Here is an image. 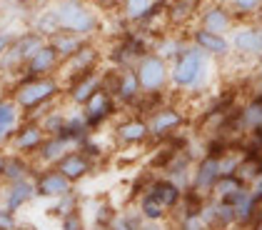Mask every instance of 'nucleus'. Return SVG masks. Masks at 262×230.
<instances>
[{"label":"nucleus","mask_w":262,"mask_h":230,"mask_svg":"<svg viewBox=\"0 0 262 230\" xmlns=\"http://www.w3.org/2000/svg\"><path fill=\"white\" fill-rule=\"evenodd\" d=\"M62 95V83L58 75H40V78H30V75H18L15 85L10 88V98L20 108L23 118H40L42 113L55 105Z\"/></svg>","instance_id":"nucleus-1"},{"label":"nucleus","mask_w":262,"mask_h":230,"mask_svg":"<svg viewBox=\"0 0 262 230\" xmlns=\"http://www.w3.org/2000/svg\"><path fill=\"white\" fill-rule=\"evenodd\" d=\"M212 80V58L198 45H187L170 63V88L182 93H202Z\"/></svg>","instance_id":"nucleus-2"},{"label":"nucleus","mask_w":262,"mask_h":230,"mask_svg":"<svg viewBox=\"0 0 262 230\" xmlns=\"http://www.w3.org/2000/svg\"><path fill=\"white\" fill-rule=\"evenodd\" d=\"M53 10H55L60 30L78 33V35L88 38V40L100 30V15L85 0H58L53 5Z\"/></svg>","instance_id":"nucleus-3"},{"label":"nucleus","mask_w":262,"mask_h":230,"mask_svg":"<svg viewBox=\"0 0 262 230\" xmlns=\"http://www.w3.org/2000/svg\"><path fill=\"white\" fill-rule=\"evenodd\" d=\"M133 68L140 80L142 93H165L170 88V63L158 53L147 50Z\"/></svg>","instance_id":"nucleus-4"},{"label":"nucleus","mask_w":262,"mask_h":230,"mask_svg":"<svg viewBox=\"0 0 262 230\" xmlns=\"http://www.w3.org/2000/svg\"><path fill=\"white\" fill-rule=\"evenodd\" d=\"M230 43H232V53L240 58H252L257 60L262 55V23L245 20L237 23L230 33Z\"/></svg>","instance_id":"nucleus-5"},{"label":"nucleus","mask_w":262,"mask_h":230,"mask_svg":"<svg viewBox=\"0 0 262 230\" xmlns=\"http://www.w3.org/2000/svg\"><path fill=\"white\" fill-rule=\"evenodd\" d=\"M102 88V70H88V73H78L73 78L65 80V100L73 108H82L98 90Z\"/></svg>","instance_id":"nucleus-6"},{"label":"nucleus","mask_w":262,"mask_h":230,"mask_svg":"<svg viewBox=\"0 0 262 230\" xmlns=\"http://www.w3.org/2000/svg\"><path fill=\"white\" fill-rule=\"evenodd\" d=\"M222 175L220 170V155H212V153H205L200 160L192 165V173H190V185L187 190L198 193L202 198H210V193L215 188L217 178Z\"/></svg>","instance_id":"nucleus-7"},{"label":"nucleus","mask_w":262,"mask_h":230,"mask_svg":"<svg viewBox=\"0 0 262 230\" xmlns=\"http://www.w3.org/2000/svg\"><path fill=\"white\" fill-rule=\"evenodd\" d=\"M45 138L48 135H45L42 126L35 118H23V123L13 133L8 148H10V153H18V155H25V158H35V153L40 150Z\"/></svg>","instance_id":"nucleus-8"},{"label":"nucleus","mask_w":262,"mask_h":230,"mask_svg":"<svg viewBox=\"0 0 262 230\" xmlns=\"http://www.w3.org/2000/svg\"><path fill=\"white\" fill-rule=\"evenodd\" d=\"M113 138L120 148H142L152 140L150 135V126H147V118L142 115H127L115 123L113 128Z\"/></svg>","instance_id":"nucleus-9"},{"label":"nucleus","mask_w":262,"mask_h":230,"mask_svg":"<svg viewBox=\"0 0 262 230\" xmlns=\"http://www.w3.org/2000/svg\"><path fill=\"white\" fill-rule=\"evenodd\" d=\"M147 126H150V135L160 143V140H170L182 126H185V115H182L180 108L175 105H165L155 108L150 115H147Z\"/></svg>","instance_id":"nucleus-10"},{"label":"nucleus","mask_w":262,"mask_h":230,"mask_svg":"<svg viewBox=\"0 0 262 230\" xmlns=\"http://www.w3.org/2000/svg\"><path fill=\"white\" fill-rule=\"evenodd\" d=\"M118 100L113 98V93L110 90H105V88H100L88 103L82 105V115H85V120H88V128L90 130H98V128H102L107 120H113L115 115H118Z\"/></svg>","instance_id":"nucleus-11"},{"label":"nucleus","mask_w":262,"mask_h":230,"mask_svg":"<svg viewBox=\"0 0 262 230\" xmlns=\"http://www.w3.org/2000/svg\"><path fill=\"white\" fill-rule=\"evenodd\" d=\"M198 25L210 30V33L230 35L232 28L237 25V18H235V13H232V8L227 3H207L198 13Z\"/></svg>","instance_id":"nucleus-12"},{"label":"nucleus","mask_w":262,"mask_h":230,"mask_svg":"<svg viewBox=\"0 0 262 230\" xmlns=\"http://www.w3.org/2000/svg\"><path fill=\"white\" fill-rule=\"evenodd\" d=\"M33 183H35L38 198H45V200H55V198H60V195H65V193H70L75 188L55 165L38 168L35 175H33Z\"/></svg>","instance_id":"nucleus-13"},{"label":"nucleus","mask_w":262,"mask_h":230,"mask_svg":"<svg viewBox=\"0 0 262 230\" xmlns=\"http://www.w3.org/2000/svg\"><path fill=\"white\" fill-rule=\"evenodd\" d=\"M190 43L198 45L200 50H205L212 60H227L232 55V43L230 35H222V33H210L200 25H195L190 30Z\"/></svg>","instance_id":"nucleus-14"},{"label":"nucleus","mask_w":262,"mask_h":230,"mask_svg":"<svg viewBox=\"0 0 262 230\" xmlns=\"http://www.w3.org/2000/svg\"><path fill=\"white\" fill-rule=\"evenodd\" d=\"M35 198H38V193H35L33 178L18 180V183H0V205H5L13 213H20L23 208H28Z\"/></svg>","instance_id":"nucleus-15"},{"label":"nucleus","mask_w":262,"mask_h":230,"mask_svg":"<svg viewBox=\"0 0 262 230\" xmlns=\"http://www.w3.org/2000/svg\"><path fill=\"white\" fill-rule=\"evenodd\" d=\"M60 55L55 53V48L50 45V43H45L42 48H38L33 55H30V60L23 65V73L20 75H30V78H40V75H55L58 70H60Z\"/></svg>","instance_id":"nucleus-16"},{"label":"nucleus","mask_w":262,"mask_h":230,"mask_svg":"<svg viewBox=\"0 0 262 230\" xmlns=\"http://www.w3.org/2000/svg\"><path fill=\"white\" fill-rule=\"evenodd\" d=\"M55 168L60 170L62 175L75 185V183H80V180H85L93 170H95V163L82 153L80 148H73V150H68L65 155H62L60 160L55 163Z\"/></svg>","instance_id":"nucleus-17"},{"label":"nucleus","mask_w":262,"mask_h":230,"mask_svg":"<svg viewBox=\"0 0 262 230\" xmlns=\"http://www.w3.org/2000/svg\"><path fill=\"white\" fill-rule=\"evenodd\" d=\"M100 50L93 45V43L88 40L82 45L80 50L75 53V55H70L68 60H62L60 65V75L68 80V78H73V75H78V73H88V70H95L98 65H100Z\"/></svg>","instance_id":"nucleus-18"},{"label":"nucleus","mask_w":262,"mask_h":230,"mask_svg":"<svg viewBox=\"0 0 262 230\" xmlns=\"http://www.w3.org/2000/svg\"><path fill=\"white\" fill-rule=\"evenodd\" d=\"M20 123H23V113L20 108L15 105V100L10 95H0V150L8 148L13 133L18 130Z\"/></svg>","instance_id":"nucleus-19"},{"label":"nucleus","mask_w":262,"mask_h":230,"mask_svg":"<svg viewBox=\"0 0 262 230\" xmlns=\"http://www.w3.org/2000/svg\"><path fill=\"white\" fill-rule=\"evenodd\" d=\"M145 190H147V193H150L155 200H160V203L167 210H170V213L180 205V203H182V195H185V188H182V185H178L175 180H170L167 175L150 180V185H147Z\"/></svg>","instance_id":"nucleus-20"},{"label":"nucleus","mask_w":262,"mask_h":230,"mask_svg":"<svg viewBox=\"0 0 262 230\" xmlns=\"http://www.w3.org/2000/svg\"><path fill=\"white\" fill-rule=\"evenodd\" d=\"M73 143L68 140V138H62V135H48L45 140H42L40 150L35 153V158H33V163L38 168H48V165H55L58 160H60L62 155L68 153V150H73Z\"/></svg>","instance_id":"nucleus-21"},{"label":"nucleus","mask_w":262,"mask_h":230,"mask_svg":"<svg viewBox=\"0 0 262 230\" xmlns=\"http://www.w3.org/2000/svg\"><path fill=\"white\" fill-rule=\"evenodd\" d=\"M38 165L33 163V158H25L18 153H8L5 158V168H3V183H18V180H28L35 175Z\"/></svg>","instance_id":"nucleus-22"},{"label":"nucleus","mask_w":262,"mask_h":230,"mask_svg":"<svg viewBox=\"0 0 262 230\" xmlns=\"http://www.w3.org/2000/svg\"><path fill=\"white\" fill-rule=\"evenodd\" d=\"M48 43L55 48V53L60 55V60H68L70 55H75L82 45L88 43V38H82L78 33H70V30H58L55 35H50Z\"/></svg>","instance_id":"nucleus-23"},{"label":"nucleus","mask_w":262,"mask_h":230,"mask_svg":"<svg viewBox=\"0 0 262 230\" xmlns=\"http://www.w3.org/2000/svg\"><path fill=\"white\" fill-rule=\"evenodd\" d=\"M200 13V0H170L167 3V20L175 25H185Z\"/></svg>","instance_id":"nucleus-24"},{"label":"nucleus","mask_w":262,"mask_h":230,"mask_svg":"<svg viewBox=\"0 0 262 230\" xmlns=\"http://www.w3.org/2000/svg\"><path fill=\"white\" fill-rule=\"evenodd\" d=\"M138 210H140L142 220H147V223H165L170 218V210L165 208L160 200H155L147 190L138 198Z\"/></svg>","instance_id":"nucleus-25"},{"label":"nucleus","mask_w":262,"mask_h":230,"mask_svg":"<svg viewBox=\"0 0 262 230\" xmlns=\"http://www.w3.org/2000/svg\"><path fill=\"white\" fill-rule=\"evenodd\" d=\"M247 185L240 180V175L237 173H227V175H220L217 178V183H215V188L210 193V198H215V200H232L240 190H245Z\"/></svg>","instance_id":"nucleus-26"},{"label":"nucleus","mask_w":262,"mask_h":230,"mask_svg":"<svg viewBox=\"0 0 262 230\" xmlns=\"http://www.w3.org/2000/svg\"><path fill=\"white\" fill-rule=\"evenodd\" d=\"M187 45H190V35H187V38H178V35H162V38H158V40H155V45H152V53H158V55H160V58H165L167 63H172V60L180 55Z\"/></svg>","instance_id":"nucleus-27"},{"label":"nucleus","mask_w":262,"mask_h":230,"mask_svg":"<svg viewBox=\"0 0 262 230\" xmlns=\"http://www.w3.org/2000/svg\"><path fill=\"white\" fill-rule=\"evenodd\" d=\"M158 0H125L120 8H122V20L125 23H135V25H142L145 18L150 15L152 5Z\"/></svg>","instance_id":"nucleus-28"},{"label":"nucleus","mask_w":262,"mask_h":230,"mask_svg":"<svg viewBox=\"0 0 262 230\" xmlns=\"http://www.w3.org/2000/svg\"><path fill=\"white\" fill-rule=\"evenodd\" d=\"M65 120H68V113H62L60 108H58V103L50 105L40 118H38V123L42 126L45 135H58L62 128H65Z\"/></svg>","instance_id":"nucleus-29"},{"label":"nucleus","mask_w":262,"mask_h":230,"mask_svg":"<svg viewBox=\"0 0 262 230\" xmlns=\"http://www.w3.org/2000/svg\"><path fill=\"white\" fill-rule=\"evenodd\" d=\"M73 210H80V195H78L75 188L70 190V193H65V195H60V198H55L53 205L48 208V215L62 218V215H68V213H73Z\"/></svg>","instance_id":"nucleus-30"},{"label":"nucleus","mask_w":262,"mask_h":230,"mask_svg":"<svg viewBox=\"0 0 262 230\" xmlns=\"http://www.w3.org/2000/svg\"><path fill=\"white\" fill-rule=\"evenodd\" d=\"M142 223L145 220L140 210H122V213H115V218L105 230H142Z\"/></svg>","instance_id":"nucleus-31"},{"label":"nucleus","mask_w":262,"mask_h":230,"mask_svg":"<svg viewBox=\"0 0 262 230\" xmlns=\"http://www.w3.org/2000/svg\"><path fill=\"white\" fill-rule=\"evenodd\" d=\"M227 5L232 8L237 23L255 20V15L262 13V0H227Z\"/></svg>","instance_id":"nucleus-32"},{"label":"nucleus","mask_w":262,"mask_h":230,"mask_svg":"<svg viewBox=\"0 0 262 230\" xmlns=\"http://www.w3.org/2000/svg\"><path fill=\"white\" fill-rule=\"evenodd\" d=\"M33 30H35V33H40L45 40H48L50 35H55V33L60 30L58 18H55V10H53V8H48V10L38 13V18H35V23H33Z\"/></svg>","instance_id":"nucleus-33"},{"label":"nucleus","mask_w":262,"mask_h":230,"mask_svg":"<svg viewBox=\"0 0 262 230\" xmlns=\"http://www.w3.org/2000/svg\"><path fill=\"white\" fill-rule=\"evenodd\" d=\"M115 213H118V210L113 208L110 203H105V200L98 203V208H95V228L105 230L107 225H110V220L115 218Z\"/></svg>","instance_id":"nucleus-34"},{"label":"nucleus","mask_w":262,"mask_h":230,"mask_svg":"<svg viewBox=\"0 0 262 230\" xmlns=\"http://www.w3.org/2000/svg\"><path fill=\"white\" fill-rule=\"evenodd\" d=\"M60 230H85V218L80 210H73L60 218Z\"/></svg>","instance_id":"nucleus-35"},{"label":"nucleus","mask_w":262,"mask_h":230,"mask_svg":"<svg viewBox=\"0 0 262 230\" xmlns=\"http://www.w3.org/2000/svg\"><path fill=\"white\" fill-rule=\"evenodd\" d=\"M175 230H210V228L202 223L200 215H178Z\"/></svg>","instance_id":"nucleus-36"},{"label":"nucleus","mask_w":262,"mask_h":230,"mask_svg":"<svg viewBox=\"0 0 262 230\" xmlns=\"http://www.w3.org/2000/svg\"><path fill=\"white\" fill-rule=\"evenodd\" d=\"M20 225L18 223V213L8 210L5 205H0V230H15Z\"/></svg>","instance_id":"nucleus-37"},{"label":"nucleus","mask_w":262,"mask_h":230,"mask_svg":"<svg viewBox=\"0 0 262 230\" xmlns=\"http://www.w3.org/2000/svg\"><path fill=\"white\" fill-rule=\"evenodd\" d=\"M10 40H13V38H10L8 33H3V30H0V58H3V53L8 50V45H10Z\"/></svg>","instance_id":"nucleus-38"},{"label":"nucleus","mask_w":262,"mask_h":230,"mask_svg":"<svg viewBox=\"0 0 262 230\" xmlns=\"http://www.w3.org/2000/svg\"><path fill=\"white\" fill-rule=\"evenodd\" d=\"M102 3H105L107 8H118V5H122L125 0H102Z\"/></svg>","instance_id":"nucleus-39"},{"label":"nucleus","mask_w":262,"mask_h":230,"mask_svg":"<svg viewBox=\"0 0 262 230\" xmlns=\"http://www.w3.org/2000/svg\"><path fill=\"white\" fill-rule=\"evenodd\" d=\"M5 158H8V153H3V150H0V178H3V168H5ZM0 183H3V180H0Z\"/></svg>","instance_id":"nucleus-40"},{"label":"nucleus","mask_w":262,"mask_h":230,"mask_svg":"<svg viewBox=\"0 0 262 230\" xmlns=\"http://www.w3.org/2000/svg\"><path fill=\"white\" fill-rule=\"evenodd\" d=\"M15 3H18L20 8H30V5H35L38 0H15Z\"/></svg>","instance_id":"nucleus-41"},{"label":"nucleus","mask_w":262,"mask_h":230,"mask_svg":"<svg viewBox=\"0 0 262 230\" xmlns=\"http://www.w3.org/2000/svg\"><path fill=\"white\" fill-rule=\"evenodd\" d=\"M15 230H38V228H35V225H30V223H20Z\"/></svg>","instance_id":"nucleus-42"},{"label":"nucleus","mask_w":262,"mask_h":230,"mask_svg":"<svg viewBox=\"0 0 262 230\" xmlns=\"http://www.w3.org/2000/svg\"><path fill=\"white\" fill-rule=\"evenodd\" d=\"M255 70H257V75L262 78V55L257 58V60H255Z\"/></svg>","instance_id":"nucleus-43"},{"label":"nucleus","mask_w":262,"mask_h":230,"mask_svg":"<svg viewBox=\"0 0 262 230\" xmlns=\"http://www.w3.org/2000/svg\"><path fill=\"white\" fill-rule=\"evenodd\" d=\"M250 230H262V223H257V225H252Z\"/></svg>","instance_id":"nucleus-44"}]
</instances>
